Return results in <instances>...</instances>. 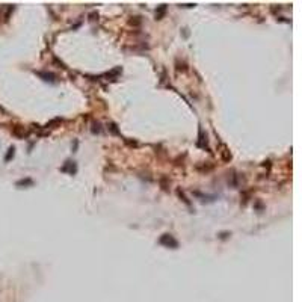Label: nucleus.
<instances>
[{
  "label": "nucleus",
  "mask_w": 302,
  "mask_h": 302,
  "mask_svg": "<svg viewBox=\"0 0 302 302\" xmlns=\"http://www.w3.org/2000/svg\"><path fill=\"white\" fill-rule=\"evenodd\" d=\"M160 243H162V245H168V246L171 245V246H174V248H177V245H178L177 240H174L171 234H163L162 239H160Z\"/></svg>",
  "instance_id": "obj_1"
},
{
  "label": "nucleus",
  "mask_w": 302,
  "mask_h": 302,
  "mask_svg": "<svg viewBox=\"0 0 302 302\" xmlns=\"http://www.w3.org/2000/svg\"><path fill=\"white\" fill-rule=\"evenodd\" d=\"M11 156H14V147H11V148H9V153L6 154L5 160H9V159H11Z\"/></svg>",
  "instance_id": "obj_2"
}]
</instances>
